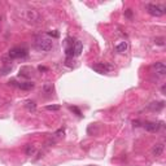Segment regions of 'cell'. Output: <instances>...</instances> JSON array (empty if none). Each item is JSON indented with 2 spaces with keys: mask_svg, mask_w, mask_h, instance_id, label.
<instances>
[{
  "mask_svg": "<svg viewBox=\"0 0 166 166\" xmlns=\"http://www.w3.org/2000/svg\"><path fill=\"white\" fill-rule=\"evenodd\" d=\"M35 46H36V48L38 49L44 51V52H48V51L52 49L53 42L51 39H48V38H39L35 42Z\"/></svg>",
  "mask_w": 166,
  "mask_h": 166,
  "instance_id": "cell-1",
  "label": "cell"
},
{
  "mask_svg": "<svg viewBox=\"0 0 166 166\" xmlns=\"http://www.w3.org/2000/svg\"><path fill=\"white\" fill-rule=\"evenodd\" d=\"M145 9H147L151 16H154V17H161V16H164L166 12L164 7L156 5V4H147L145 5Z\"/></svg>",
  "mask_w": 166,
  "mask_h": 166,
  "instance_id": "cell-2",
  "label": "cell"
},
{
  "mask_svg": "<svg viewBox=\"0 0 166 166\" xmlns=\"http://www.w3.org/2000/svg\"><path fill=\"white\" fill-rule=\"evenodd\" d=\"M9 59H23V57L28 56V49L26 48H21V47H16L12 48L8 53Z\"/></svg>",
  "mask_w": 166,
  "mask_h": 166,
  "instance_id": "cell-3",
  "label": "cell"
},
{
  "mask_svg": "<svg viewBox=\"0 0 166 166\" xmlns=\"http://www.w3.org/2000/svg\"><path fill=\"white\" fill-rule=\"evenodd\" d=\"M26 20H28L29 22L38 23V22H40L42 17H40V14L35 11V9H29V11H26Z\"/></svg>",
  "mask_w": 166,
  "mask_h": 166,
  "instance_id": "cell-4",
  "label": "cell"
},
{
  "mask_svg": "<svg viewBox=\"0 0 166 166\" xmlns=\"http://www.w3.org/2000/svg\"><path fill=\"white\" fill-rule=\"evenodd\" d=\"M162 125H164V122H160V123H156V122H145L143 126L145 130L149 131V133H156V131H158V128H160Z\"/></svg>",
  "mask_w": 166,
  "mask_h": 166,
  "instance_id": "cell-5",
  "label": "cell"
},
{
  "mask_svg": "<svg viewBox=\"0 0 166 166\" xmlns=\"http://www.w3.org/2000/svg\"><path fill=\"white\" fill-rule=\"evenodd\" d=\"M153 70L158 77H164L166 74V65L164 62H156L153 65Z\"/></svg>",
  "mask_w": 166,
  "mask_h": 166,
  "instance_id": "cell-6",
  "label": "cell"
},
{
  "mask_svg": "<svg viewBox=\"0 0 166 166\" xmlns=\"http://www.w3.org/2000/svg\"><path fill=\"white\" fill-rule=\"evenodd\" d=\"M162 152H164V144H162V143L154 144L153 148H152V154L156 156V157H157V156H161Z\"/></svg>",
  "mask_w": 166,
  "mask_h": 166,
  "instance_id": "cell-7",
  "label": "cell"
},
{
  "mask_svg": "<svg viewBox=\"0 0 166 166\" xmlns=\"http://www.w3.org/2000/svg\"><path fill=\"white\" fill-rule=\"evenodd\" d=\"M164 107H165V103H164V101H160V103H152V104H149L148 109L153 110V112H160Z\"/></svg>",
  "mask_w": 166,
  "mask_h": 166,
  "instance_id": "cell-8",
  "label": "cell"
},
{
  "mask_svg": "<svg viewBox=\"0 0 166 166\" xmlns=\"http://www.w3.org/2000/svg\"><path fill=\"white\" fill-rule=\"evenodd\" d=\"M92 69L94 70H96L97 73H100V74H104V73H107L108 72V67L107 65H104V64H95V65L92 66Z\"/></svg>",
  "mask_w": 166,
  "mask_h": 166,
  "instance_id": "cell-9",
  "label": "cell"
},
{
  "mask_svg": "<svg viewBox=\"0 0 166 166\" xmlns=\"http://www.w3.org/2000/svg\"><path fill=\"white\" fill-rule=\"evenodd\" d=\"M33 74V69H30L28 66H23L20 69V75L21 77H25V78H30Z\"/></svg>",
  "mask_w": 166,
  "mask_h": 166,
  "instance_id": "cell-10",
  "label": "cell"
},
{
  "mask_svg": "<svg viewBox=\"0 0 166 166\" xmlns=\"http://www.w3.org/2000/svg\"><path fill=\"white\" fill-rule=\"evenodd\" d=\"M128 48V46H127V42H121V43H118V44L116 46V51L118 53H123V52H126Z\"/></svg>",
  "mask_w": 166,
  "mask_h": 166,
  "instance_id": "cell-11",
  "label": "cell"
},
{
  "mask_svg": "<svg viewBox=\"0 0 166 166\" xmlns=\"http://www.w3.org/2000/svg\"><path fill=\"white\" fill-rule=\"evenodd\" d=\"M74 48V56H79L82 53V49H83V44L80 42H75L73 46Z\"/></svg>",
  "mask_w": 166,
  "mask_h": 166,
  "instance_id": "cell-12",
  "label": "cell"
},
{
  "mask_svg": "<svg viewBox=\"0 0 166 166\" xmlns=\"http://www.w3.org/2000/svg\"><path fill=\"white\" fill-rule=\"evenodd\" d=\"M17 87L21 90H31V88H34V83L33 82H23V83H18Z\"/></svg>",
  "mask_w": 166,
  "mask_h": 166,
  "instance_id": "cell-13",
  "label": "cell"
},
{
  "mask_svg": "<svg viewBox=\"0 0 166 166\" xmlns=\"http://www.w3.org/2000/svg\"><path fill=\"white\" fill-rule=\"evenodd\" d=\"M35 147H34L33 144H28L26 145V149H25V153H26V156H33L34 153H35Z\"/></svg>",
  "mask_w": 166,
  "mask_h": 166,
  "instance_id": "cell-14",
  "label": "cell"
},
{
  "mask_svg": "<svg viewBox=\"0 0 166 166\" xmlns=\"http://www.w3.org/2000/svg\"><path fill=\"white\" fill-rule=\"evenodd\" d=\"M25 105H26V108H28L29 110H35L36 109V104L34 103V101H28Z\"/></svg>",
  "mask_w": 166,
  "mask_h": 166,
  "instance_id": "cell-15",
  "label": "cell"
},
{
  "mask_svg": "<svg viewBox=\"0 0 166 166\" xmlns=\"http://www.w3.org/2000/svg\"><path fill=\"white\" fill-rule=\"evenodd\" d=\"M65 53H66L67 57H73V56H74V48H73V46H69V47H67V48L65 49Z\"/></svg>",
  "mask_w": 166,
  "mask_h": 166,
  "instance_id": "cell-16",
  "label": "cell"
},
{
  "mask_svg": "<svg viewBox=\"0 0 166 166\" xmlns=\"http://www.w3.org/2000/svg\"><path fill=\"white\" fill-rule=\"evenodd\" d=\"M12 70V67L11 66H7V67H3V69H0V74L1 75H4V74H7V73H9Z\"/></svg>",
  "mask_w": 166,
  "mask_h": 166,
  "instance_id": "cell-17",
  "label": "cell"
},
{
  "mask_svg": "<svg viewBox=\"0 0 166 166\" xmlns=\"http://www.w3.org/2000/svg\"><path fill=\"white\" fill-rule=\"evenodd\" d=\"M43 88H44L46 92H52V91H53V86H52L51 83H48V84H46V86L43 87Z\"/></svg>",
  "mask_w": 166,
  "mask_h": 166,
  "instance_id": "cell-18",
  "label": "cell"
},
{
  "mask_svg": "<svg viewBox=\"0 0 166 166\" xmlns=\"http://www.w3.org/2000/svg\"><path fill=\"white\" fill-rule=\"evenodd\" d=\"M47 110H60V105H47Z\"/></svg>",
  "mask_w": 166,
  "mask_h": 166,
  "instance_id": "cell-19",
  "label": "cell"
},
{
  "mask_svg": "<svg viewBox=\"0 0 166 166\" xmlns=\"http://www.w3.org/2000/svg\"><path fill=\"white\" fill-rule=\"evenodd\" d=\"M70 110H72V112H74V113H75L77 114V116H82V113H80V110L79 109H78V108L77 107H70Z\"/></svg>",
  "mask_w": 166,
  "mask_h": 166,
  "instance_id": "cell-20",
  "label": "cell"
},
{
  "mask_svg": "<svg viewBox=\"0 0 166 166\" xmlns=\"http://www.w3.org/2000/svg\"><path fill=\"white\" fill-rule=\"evenodd\" d=\"M64 133H65V131H64V128H60V130H57L55 133V135H56V136H59V138H61V136H64Z\"/></svg>",
  "mask_w": 166,
  "mask_h": 166,
  "instance_id": "cell-21",
  "label": "cell"
},
{
  "mask_svg": "<svg viewBox=\"0 0 166 166\" xmlns=\"http://www.w3.org/2000/svg\"><path fill=\"white\" fill-rule=\"evenodd\" d=\"M156 44H158V46H164V38H156Z\"/></svg>",
  "mask_w": 166,
  "mask_h": 166,
  "instance_id": "cell-22",
  "label": "cell"
},
{
  "mask_svg": "<svg viewBox=\"0 0 166 166\" xmlns=\"http://www.w3.org/2000/svg\"><path fill=\"white\" fill-rule=\"evenodd\" d=\"M48 35L49 36H53V38H59V33L55 31V30H53V31H48Z\"/></svg>",
  "mask_w": 166,
  "mask_h": 166,
  "instance_id": "cell-23",
  "label": "cell"
},
{
  "mask_svg": "<svg viewBox=\"0 0 166 166\" xmlns=\"http://www.w3.org/2000/svg\"><path fill=\"white\" fill-rule=\"evenodd\" d=\"M38 69H39V72H47V70H48V67H46V66H39Z\"/></svg>",
  "mask_w": 166,
  "mask_h": 166,
  "instance_id": "cell-24",
  "label": "cell"
},
{
  "mask_svg": "<svg viewBox=\"0 0 166 166\" xmlns=\"http://www.w3.org/2000/svg\"><path fill=\"white\" fill-rule=\"evenodd\" d=\"M131 16H133V13H131V9H127V11H126V17L131 18Z\"/></svg>",
  "mask_w": 166,
  "mask_h": 166,
  "instance_id": "cell-25",
  "label": "cell"
},
{
  "mask_svg": "<svg viewBox=\"0 0 166 166\" xmlns=\"http://www.w3.org/2000/svg\"><path fill=\"white\" fill-rule=\"evenodd\" d=\"M133 123H134V127H138V126H140V122H139V121H134Z\"/></svg>",
  "mask_w": 166,
  "mask_h": 166,
  "instance_id": "cell-26",
  "label": "cell"
},
{
  "mask_svg": "<svg viewBox=\"0 0 166 166\" xmlns=\"http://www.w3.org/2000/svg\"><path fill=\"white\" fill-rule=\"evenodd\" d=\"M161 92L164 94V95H165V92H166V86H165V84H164V86L161 87Z\"/></svg>",
  "mask_w": 166,
  "mask_h": 166,
  "instance_id": "cell-27",
  "label": "cell"
}]
</instances>
